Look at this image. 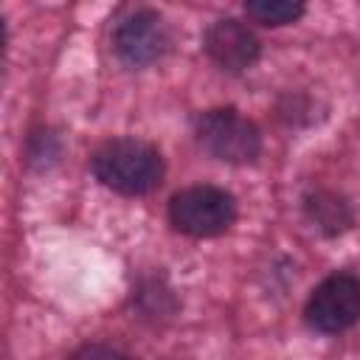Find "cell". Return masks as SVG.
Returning a JSON list of instances; mask_svg holds the SVG:
<instances>
[{
    "label": "cell",
    "mask_w": 360,
    "mask_h": 360,
    "mask_svg": "<svg viewBox=\"0 0 360 360\" xmlns=\"http://www.w3.org/2000/svg\"><path fill=\"white\" fill-rule=\"evenodd\" d=\"M93 174L112 191L138 197L160 186L163 158L160 152L138 138H115L93 152Z\"/></svg>",
    "instance_id": "obj_1"
},
{
    "label": "cell",
    "mask_w": 360,
    "mask_h": 360,
    "mask_svg": "<svg viewBox=\"0 0 360 360\" xmlns=\"http://www.w3.org/2000/svg\"><path fill=\"white\" fill-rule=\"evenodd\" d=\"M169 219L186 236L194 239L219 236L236 219V200L217 186H191L172 197Z\"/></svg>",
    "instance_id": "obj_2"
},
{
    "label": "cell",
    "mask_w": 360,
    "mask_h": 360,
    "mask_svg": "<svg viewBox=\"0 0 360 360\" xmlns=\"http://www.w3.org/2000/svg\"><path fill=\"white\" fill-rule=\"evenodd\" d=\"M194 132L200 146L225 163H253L262 152V135L256 124L231 107L202 112Z\"/></svg>",
    "instance_id": "obj_3"
},
{
    "label": "cell",
    "mask_w": 360,
    "mask_h": 360,
    "mask_svg": "<svg viewBox=\"0 0 360 360\" xmlns=\"http://www.w3.org/2000/svg\"><path fill=\"white\" fill-rule=\"evenodd\" d=\"M307 323L323 335H338L360 321V278L352 273L326 276L307 301Z\"/></svg>",
    "instance_id": "obj_4"
},
{
    "label": "cell",
    "mask_w": 360,
    "mask_h": 360,
    "mask_svg": "<svg viewBox=\"0 0 360 360\" xmlns=\"http://www.w3.org/2000/svg\"><path fill=\"white\" fill-rule=\"evenodd\" d=\"M166 42H169V37H166L163 20L149 8L129 11L115 25V34H112L115 53L132 68H143V65H152L155 59H160L166 51Z\"/></svg>",
    "instance_id": "obj_5"
},
{
    "label": "cell",
    "mask_w": 360,
    "mask_h": 360,
    "mask_svg": "<svg viewBox=\"0 0 360 360\" xmlns=\"http://www.w3.org/2000/svg\"><path fill=\"white\" fill-rule=\"evenodd\" d=\"M205 53L211 56L214 65H219L228 73H242L259 59V37L239 20H217L205 31Z\"/></svg>",
    "instance_id": "obj_6"
},
{
    "label": "cell",
    "mask_w": 360,
    "mask_h": 360,
    "mask_svg": "<svg viewBox=\"0 0 360 360\" xmlns=\"http://www.w3.org/2000/svg\"><path fill=\"white\" fill-rule=\"evenodd\" d=\"M307 214L326 233H338L352 222L349 205L343 202V197H338L332 191H315L312 197H307Z\"/></svg>",
    "instance_id": "obj_7"
},
{
    "label": "cell",
    "mask_w": 360,
    "mask_h": 360,
    "mask_svg": "<svg viewBox=\"0 0 360 360\" xmlns=\"http://www.w3.org/2000/svg\"><path fill=\"white\" fill-rule=\"evenodd\" d=\"M245 11H248V17H253L262 25H287L304 14V3H295V0H248Z\"/></svg>",
    "instance_id": "obj_8"
},
{
    "label": "cell",
    "mask_w": 360,
    "mask_h": 360,
    "mask_svg": "<svg viewBox=\"0 0 360 360\" xmlns=\"http://www.w3.org/2000/svg\"><path fill=\"white\" fill-rule=\"evenodd\" d=\"M73 360H129V357L110 343H84L73 354Z\"/></svg>",
    "instance_id": "obj_9"
}]
</instances>
